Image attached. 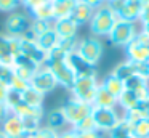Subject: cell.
I'll return each mask as SVG.
<instances>
[{
    "label": "cell",
    "mask_w": 149,
    "mask_h": 138,
    "mask_svg": "<svg viewBox=\"0 0 149 138\" xmlns=\"http://www.w3.org/2000/svg\"><path fill=\"white\" fill-rule=\"evenodd\" d=\"M119 16L111 10V6L106 2L93 11V16L90 19V29L95 35L103 37V35H109L112 31L114 24L117 22Z\"/></svg>",
    "instance_id": "1"
},
{
    "label": "cell",
    "mask_w": 149,
    "mask_h": 138,
    "mask_svg": "<svg viewBox=\"0 0 149 138\" xmlns=\"http://www.w3.org/2000/svg\"><path fill=\"white\" fill-rule=\"evenodd\" d=\"M98 87H100V83H98L96 77H77L71 88L72 98L93 106Z\"/></svg>",
    "instance_id": "2"
},
{
    "label": "cell",
    "mask_w": 149,
    "mask_h": 138,
    "mask_svg": "<svg viewBox=\"0 0 149 138\" xmlns=\"http://www.w3.org/2000/svg\"><path fill=\"white\" fill-rule=\"evenodd\" d=\"M61 111L66 117V122H68L71 127H74V125H77L82 119L88 117V116L91 114L93 106L87 104V103H82V101H79V99H75L71 96V98L61 106Z\"/></svg>",
    "instance_id": "3"
},
{
    "label": "cell",
    "mask_w": 149,
    "mask_h": 138,
    "mask_svg": "<svg viewBox=\"0 0 149 138\" xmlns=\"http://www.w3.org/2000/svg\"><path fill=\"white\" fill-rule=\"evenodd\" d=\"M75 53H77L85 63L95 66V64L100 61L101 55H103V43H101L98 39H95V37L82 39V40L77 42Z\"/></svg>",
    "instance_id": "4"
},
{
    "label": "cell",
    "mask_w": 149,
    "mask_h": 138,
    "mask_svg": "<svg viewBox=\"0 0 149 138\" xmlns=\"http://www.w3.org/2000/svg\"><path fill=\"white\" fill-rule=\"evenodd\" d=\"M91 117L95 120L96 130L101 132V133L103 132H111L122 119L117 114L116 108H96V106H93Z\"/></svg>",
    "instance_id": "5"
},
{
    "label": "cell",
    "mask_w": 149,
    "mask_h": 138,
    "mask_svg": "<svg viewBox=\"0 0 149 138\" xmlns=\"http://www.w3.org/2000/svg\"><path fill=\"white\" fill-rule=\"evenodd\" d=\"M128 61L133 63H141V61H149V37L143 31L136 34V37L125 47Z\"/></svg>",
    "instance_id": "6"
},
{
    "label": "cell",
    "mask_w": 149,
    "mask_h": 138,
    "mask_svg": "<svg viewBox=\"0 0 149 138\" xmlns=\"http://www.w3.org/2000/svg\"><path fill=\"white\" fill-rule=\"evenodd\" d=\"M136 27L133 21H125V19H117V22L114 24L111 34L107 35L109 40L116 45H122V47H127L133 39L136 37Z\"/></svg>",
    "instance_id": "7"
},
{
    "label": "cell",
    "mask_w": 149,
    "mask_h": 138,
    "mask_svg": "<svg viewBox=\"0 0 149 138\" xmlns=\"http://www.w3.org/2000/svg\"><path fill=\"white\" fill-rule=\"evenodd\" d=\"M29 85L34 87L36 90H39V92H42L43 95H47V93L53 92V90L56 88L58 82H56V79H55L52 71H50L45 64H42V66H39V69L36 71V74H34V77L31 79Z\"/></svg>",
    "instance_id": "8"
},
{
    "label": "cell",
    "mask_w": 149,
    "mask_h": 138,
    "mask_svg": "<svg viewBox=\"0 0 149 138\" xmlns=\"http://www.w3.org/2000/svg\"><path fill=\"white\" fill-rule=\"evenodd\" d=\"M31 21L24 13H10L5 21V29H7V35L11 37H23L26 31L29 29Z\"/></svg>",
    "instance_id": "9"
},
{
    "label": "cell",
    "mask_w": 149,
    "mask_h": 138,
    "mask_svg": "<svg viewBox=\"0 0 149 138\" xmlns=\"http://www.w3.org/2000/svg\"><path fill=\"white\" fill-rule=\"evenodd\" d=\"M66 63L72 69V72L75 74V77H96L95 66L85 63L75 51H72V53H69L66 56Z\"/></svg>",
    "instance_id": "10"
},
{
    "label": "cell",
    "mask_w": 149,
    "mask_h": 138,
    "mask_svg": "<svg viewBox=\"0 0 149 138\" xmlns=\"http://www.w3.org/2000/svg\"><path fill=\"white\" fill-rule=\"evenodd\" d=\"M53 31L59 37V40H68V39H75L79 31V24L72 18H63L53 21Z\"/></svg>",
    "instance_id": "11"
},
{
    "label": "cell",
    "mask_w": 149,
    "mask_h": 138,
    "mask_svg": "<svg viewBox=\"0 0 149 138\" xmlns=\"http://www.w3.org/2000/svg\"><path fill=\"white\" fill-rule=\"evenodd\" d=\"M19 42H21V55L31 58V60L36 61L39 66L45 64L47 55L43 53V51L40 50L39 47H37L36 42H34V40H29V39H26V37H19Z\"/></svg>",
    "instance_id": "12"
},
{
    "label": "cell",
    "mask_w": 149,
    "mask_h": 138,
    "mask_svg": "<svg viewBox=\"0 0 149 138\" xmlns=\"http://www.w3.org/2000/svg\"><path fill=\"white\" fill-rule=\"evenodd\" d=\"M143 10V2L141 0H123L122 6H120L119 13V19H125V21H133L139 19V15H141Z\"/></svg>",
    "instance_id": "13"
},
{
    "label": "cell",
    "mask_w": 149,
    "mask_h": 138,
    "mask_svg": "<svg viewBox=\"0 0 149 138\" xmlns=\"http://www.w3.org/2000/svg\"><path fill=\"white\" fill-rule=\"evenodd\" d=\"M0 130L3 132L8 138H15V137H18V135L24 133L23 119L15 116L13 112H8L7 117L2 120V128H0Z\"/></svg>",
    "instance_id": "14"
},
{
    "label": "cell",
    "mask_w": 149,
    "mask_h": 138,
    "mask_svg": "<svg viewBox=\"0 0 149 138\" xmlns=\"http://www.w3.org/2000/svg\"><path fill=\"white\" fill-rule=\"evenodd\" d=\"M93 11H95V10L91 8V6L85 5V3L80 2V0H77V2H75L74 10H72L71 18L74 19V21L77 22L79 26H82V24H87V22H90L91 16H93Z\"/></svg>",
    "instance_id": "15"
},
{
    "label": "cell",
    "mask_w": 149,
    "mask_h": 138,
    "mask_svg": "<svg viewBox=\"0 0 149 138\" xmlns=\"http://www.w3.org/2000/svg\"><path fill=\"white\" fill-rule=\"evenodd\" d=\"M36 43H37V47H39L43 53L48 55L50 51H53L56 47H58L59 37L56 35V32L53 31V29H50V31H47L45 34H42L39 39H37Z\"/></svg>",
    "instance_id": "16"
},
{
    "label": "cell",
    "mask_w": 149,
    "mask_h": 138,
    "mask_svg": "<svg viewBox=\"0 0 149 138\" xmlns=\"http://www.w3.org/2000/svg\"><path fill=\"white\" fill-rule=\"evenodd\" d=\"M29 13L32 16V19H39V21H55V10H53L52 0H47L45 3L36 6Z\"/></svg>",
    "instance_id": "17"
},
{
    "label": "cell",
    "mask_w": 149,
    "mask_h": 138,
    "mask_svg": "<svg viewBox=\"0 0 149 138\" xmlns=\"http://www.w3.org/2000/svg\"><path fill=\"white\" fill-rule=\"evenodd\" d=\"M116 104H117V98L114 95H111L100 83V87L96 90V95H95L93 106H96V108H116Z\"/></svg>",
    "instance_id": "18"
},
{
    "label": "cell",
    "mask_w": 149,
    "mask_h": 138,
    "mask_svg": "<svg viewBox=\"0 0 149 138\" xmlns=\"http://www.w3.org/2000/svg\"><path fill=\"white\" fill-rule=\"evenodd\" d=\"M10 112H13L15 116H18L19 119H26V117H37L42 120L43 119V109L42 108H32V106L26 104L21 101L18 106H15Z\"/></svg>",
    "instance_id": "19"
},
{
    "label": "cell",
    "mask_w": 149,
    "mask_h": 138,
    "mask_svg": "<svg viewBox=\"0 0 149 138\" xmlns=\"http://www.w3.org/2000/svg\"><path fill=\"white\" fill-rule=\"evenodd\" d=\"M68 125V122H66V117L64 114H63L61 108L58 109H53V111H50L48 114H47V125L45 127L52 128V130L55 132H63V128Z\"/></svg>",
    "instance_id": "20"
},
{
    "label": "cell",
    "mask_w": 149,
    "mask_h": 138,
    "mask_svg": "<svg viewBox=\"0 0 149 138\" xmlns=\"http://www.w3.org/2000/svg\"><path fill=\"white\" fill-rule=\"evenodd\" d=\"M77 0H56L53 2V10H55V19L71 18L72 10L75 6Z\"/></svg>",
    "instance_id": "21"
},
{
    "label": "cell",
    "mask_w": 149,
    "mask_h": 138,
    "mask_svg": "<svg viewBox=\"0 0 149 138\" xmlns=\"http://www.w3.org/2000/svg\"><path fill=\"white\" fill-rule=\"evenodd\" d=\"M101 85H103L111 95L116 96V98H119V96L123 93V90H125V82H122L120 79H117L114 74H109V76L101 82Z\"/></svg>",
    "instance_id": "22"
},
{
    "label": "cell",
    "mask_w": 149,
    "mask_h": 138,
    "mask_svg": "<svg viewBox=\"0 0 149 138\" xmlns=\"http://www.w3.org/2000/svg\"><path fill=\"white\" fill-rule=\"evenodd\" d=\"M43 98H45V95H43L42 92H39V90H36L34 87H31V85L27 87L26 92H23V103L32 106V108H42Z\"/></svg>",
    "instance_id": "23"
},
{
    "label": "cell",
    "mask_w": 149,
    "mask_h": 138,
    "mask_svg": "<svg viewBox=\"0 0 149 138\" xmlns=\"http://www.w3.org/2000/svg\"><path fill=\"white\" fill-rule=\"evenodd\" d=\"M111 138H135L133 137V125L127 122L125 119H120V122L109 132Z\"/></svg>",
    "instance_id": "24"
},
{
    "label": "cell",
    "mask_w": 149,
    "mask_h": 138,
    "mask_svg": "<svg viewBox=\"0 0 149 138\" xmlns=\"http://www.w3.org/2000/svg\"><path fill=\"white\" fill-rule=\"evenodd\" d=\"M117 104H120L123 108V111H130V109H135L139 106V101L136 98V95L130 90H123V93L117 98Z\"/></svg>",
    "instance_id": "25"
},
{
    "label": "cell",
    "mask_w": 149,
    "mask_h": 138,
    "mask_svg": "<svg viewBox=\"0 0 149 138\" xmlns=\"http://www.w3.org/2000/svg\"><path fill=\"white\" fill-rule=\"evenodd\" d=\"M0 61L5 66H15V58L10 55V48H8V35L0 34Z\"/></svg>",
    "instance_id": "26"
},
{
    "label": "cell",
    "mask_w": 149,
    "mask_h": 138,
    "mask_svg": "<svg viewBox=\"0 0 149 138\" xmlns=\"http://www.w3.org/2000/svg\"><path fill=\"white\" fill-rule=\"evenodd\" d=\"M53 29V21H39V19H32L29 26V32L36 37V40L42 34H45L47 31Z\"/></svg>",
    "instance_id": "27"
},
{
    "label": "cell",
    "mask_w": 149,
    "mask_h": 138,
    "mask_svg": "<svg viewBox=\"0 0 149 138\" xmlns=\"http://www.w3.org/2000/svg\"><path fill=\"white\" fill-rule=\"evenodd\" d=\"M112 74L117 77V79L122 80V82H125V80H128L132 76H135V74H133V66H132L130 61H125V63L117 64V67L112 71Z\"/></svg>",
    "instance_id": "28"
},
{
    "label": "cell",
    "mask_w": 149,
    "mask_h": 138,
    "mask_svg": "<svg viewBox=\"0 0 149 138\" xmlns=\"http://www.w3.org/2000/svg\"><path fill=\"white\" fill-rule=\"evenodd\" d=\"M123 119H125L127 122H130L132 125H135V124H138L139 120H143V119H148V114H146V111L141 106H138V108H135V109L127 111L125 116H123Z\"/></svg>",
    "instance_id": "29"
},
{
    "label": "cell",
    "mask_w": 149,
    "mask_h": 138,
    "mask_svg": "<svg viewBox=\"0 0 149 138\" xmlns=\"http://www.w3.org/2000/svg\"><path fill=\"white\" fill-rule=\"evenodd\" d=\"M133 137L135 138H149V119H143L133 125Z\"/></svg>",
    "instance_id": "30"
},
{
    "label": "cell",
    "mask_w": 149,
    "mask_h": 138,
    "mask_svg": "<svg viewBox=\"0 0 149 138\" xmlns=\"http://www.w3.org/2000/svg\"><path fill=\"white\" fill-rule=\"evenodd\" d=\"M130 63L133 66V74L149 82V61H141V63H133V61H130Z\"/></svg>",
    "instance_id": "31"
},
{
    "label": "cell",
    "mask_w": 149,
    "mask_h": 138,
    "mask_svg": "<svg viewBox=\"0 0 149 138\" xmlns=\"http://www.w3.org/2000/svg\"><path fill=\"white\" fill-rule=\"evenodd\" d=\"M72 128H74L77 133H84V132H93V130H96V125H95V120H93V117H91V114H90L88 117L82 119V120L79 122L77 125H74Z\"/></svg>",
    "instance_id": "32"
},
{
    "label": "cell",
    "mask_w": 149,
    "mask_h": 138,
    "mask_svg": "<svg viewBox=\"0 0 149 138\" xmlns=\"http://www.w3.org/2000/svg\"><path fill=\"white\" fill-rule=\"evenodd\" d=\"M21 101H23V93L15 92V90L10 88V92H8L7 96H5V104H7L8 111H11V109H13L15 106H18Z\"/></svg>",
    "instance_id": "33"
},
{
    "label": "cell",
    "mask_w": 149,
    "mask_h": 138,
    "mask_svg": "<svg viewBox=\"0 0 149 138\" xmlns=\"http://www.w3.org/2000/svg\"><path fill=\"white\" fill-rule=\"evenodd\" d=\"M144 85H148V80L141 79L138 76H132L128 80H125V90H130V92H135V90L141 88Z\"/></svg>",
    "instance_id": "34"
},
{
    "label": "cell",
    "mask_w": 149,
    "mask_h": 138,
    "mask_svg": "<svg viewBox=\"0 0 149 138\" xmlns=\"http://www.w3.org/2000/svg\"><path fill=\"white\" fill-rule=\"evenodd\" d=\"M40 119H37V117H26V119H23V127H24V132H27V133H31L32 135L34 132H37L42 125H40Z\"/></svg>",
    "instance_id": "35"
},
{
    "label": "cell",
    "mask_w": 149,
    "mask_h": 138,
    "mask_svg": "<svg viewBox=\"0 0 149 138\" xmlns=\"http://www.w3.org/2000/svg\"><path fill=\"white\" fill-rule=\"evenodd\" d=\"M59 133L55 130H52V128L48 127H40L37 132H34L32 135H31V138H58Z\"/></svg>",
    "instance_id": "36"
},
{
    "label": "cell",
    "mask_w": 149,
    "mask_h": 138,
    "mask_svg": "<svg viewBox=\"0 0 149 138\" xmlns=\"http://www.w3.org/2000/svg\"><path fill=\"white\" fill-rule=\"evenodd\" d=\"M27 87H29V82H26L24 79H21V77H18V76H15L10 82V88L15 90V92H19V93L26 92Z\"/></svg>",
    "instance_id": "37"
},
{
    "label": "cell",
    "mask_w": 149,
    "mask_h": 138,
    "mask_svg": "<svg viewBox=\"0 0 149 138\" xmlns=\"http://www.w3.org/2000/svg\"><path fill=\"white\" fill-rule=\"evenodd\" d=\"M13 77H15L13 67L5 66V64H0V80H2V82H7L8 85H10V82H11Z\"/></svg>",
    "instance_id": "38"
},
{
    "label": "cell",
    "mask_w": 149,
    "mask_h": 138,
    "mask_svg": "<svg viewBox=\"0 0 149 138\" xmlns=\"http://www.w3.org/2000/svg\"><path fill=\"white\" fill-rule=\"evenodd\" d=\"M21 5V0H0V11L13 13L16 6Z\"/></svg>",
    "instance_id": "39"
},
{
    "label": "cell",
    "mask_w": 149,
    "mask_h": 138,
    "mask_svg": "<svg viewBox=\"0 0 149 138\" xmlns=\"http://www.w3.org/2000/svg\"><path fill=\"white\" fill-rule=\"evenodd\" d=\"M47 0H21V5L24 6L26 10H34L36 6H39V5H42V3H45Z\"/></svg>",
    "instance_id": "40"
},
{
    "label": "cell",
    "mask_w": 149,
    "mask_h": 138,
    "mask_svg": "<svg viewBox=\"0 0 149 138\" xmlns=\"http://www.w3.org/2000/svg\"><path fill=\"white\" fill-rule=\"evenodd\" d=\"M139 19H141L143 24H149V3H143V10H141V15H139Z\"/></svg>",
    "instance_id": "41"
},
{
    "label": "cell",
    "mask_w": 149,
    "mask_h": 138,
    "mask_svg": "<svg viewBox=\"0 0 149 138\" xmlns=\"http://www.w3.org/2000/svg\"><path fill=\"white\" fill-rule=\"evenodd\" d=\"M58 138H79V133L74 130V128H69V130L59 132V137Z\"/></svg>",
    "instance_id": "42"
},
{
    "label": "cell",
    "mask_w": 149,
    "mask_h": 138,
    "mask_svg": "<svg viewBox=\"0 0 149 138\" xmlns=\"http://www.w3.org/2000/svg\"><path fill=\"white\" fill-rule=\"evenodd\" d=\"M79 138H103V133L98 130L93 132H84V133H79Z\"/></svg>",
    "instance_id": "43"
},
{
    "label": "cell",
    "mask_w": 149,
    "mask_h": 138,
    "mask_svg": "<svg viewBox=\"0 0 149 138\" xmlns=\"http://www.w3.org/2000/svg\"><path fill=\"white\" fill-rule=\"evenodd\" d=\"M8 92H10V85L7 82L0 80V101H5V96H7Z\"/></svg>",
    "instance_id": "44"
},
{
    "label": "cell",
    "mask_w": 149,
    "mask_h": 138,
    "mask_svg": "<svg viewBox=\"0 0 149 138\" xmlns=\"http://www.w3.org/2000/svg\"><path fill=\"white\" fill-rule=\"evenodd\" d=\"M80 2H84L85 5H88V6H91L93 10H96V8H100L101 5H103V0H80Z\"/></svg>",
    "instance_id": "45"
},
{
    "label": "cell",
    "mask_w": 149,
    "mask_h": 138,
    "mask_svg": "<svg viewBox=\"0 0 149 138\" xmlns=\"http://www.w3.org/2000/svg\"><path fill=\"white\" fill-rule=\"evenodd\" d=\"M8 108H7V104H5V101H0V122L3 120L5 117H7V114H8Z\"/></svg>",
    "instance_id": "46"
},
{
    "label": "cell",
    "mask_w": 149,
    "mask_h": 138,
    "mask_svg": "<svg viewBox=\"0 0 149 138\" xmlns=\"http://www.w3.org/2000/svg\"><path fill=\"white\" fill-rule=\"evenodd\" d=\"M141 31H143V32H144V34L149 37V24H143V29H141Z\"/></svg>",
    "instance_id": "47"
},
{
    "label": "cell",
    "mask_w": 149,
    "mask_h": 138,
    "mask_svg": "<svg viewBox=\"0 0 149 138\" xmlns=\"http://www.w3.org/2000/svg\"><path fill=\"white\" fill-rule=\"evenodd\" d=\"M15 138H31V133H27V132H24V133L18 135V137H15Z\"/></svg>",
    "instance_id": "48"
},
{
    "label": "cell",
    "mask_w": 149,
    "mask_h": 138,
    "mask_svg": "<svg viewBox=\"0 0 149 138\" xmlns=\"http://www.w3.org/2000/svg\"><path fill=\"white\" fill-rule=\"evenodd\" d=\"M0 138H8V137H7V135H5L2 130H0Z\"/></svg>",
    "instance_id": "49"
},
{
    "label": "cell",
    "mask_w": 149,
    "mask_h": 138,
    "mask_svg": "<svg viewBox=\"0 0 149 138\" xmlns=\"http://www.w3.org/2000/svg\"><path fill=\"white\" fill-rule=\"evenodd\" d=\"M141 2H143V3H149V0H141Z\"/></svg>",
    "instance_id": "50"
},
{
    "label": "cell",
    "mask_w": 149,
    "mask_h": 138,
    "mask_svg": "<svg viewBox=\"0 0 149 138\" xmlns=\"http://www.w3.org/2000/svg\"><path fill=\"white\" fill-rule=\"evenodd\" d=\"M103 2H111V0H103Z\"/></svg>",
    "instance_id": "51"
},
{
    "label": "cell",
    "mask_w": 149,
    "mask_h": 138,
    "mask_svg": "<svg viewBox=\"0 0 149 138\" xmlns=\"http://www.w3.org/2000/svg\"><path fill=\"white\" fill-rule=\"evenodd\" d=\"M52 2H56V0H52Z\"/></svg>",
    "instance_id": "52"
},
{
    "label": "cell",
    "mask_w": 149,
    "mask_h": 138,
    "mask_svg": "<svg viewBox=\"0 0 149 138\" xmlns=\"http://www.w3.org/2000/svg\"><path fill=\"white\" fill-rule=\"evenodd\" d=\"M0 64H2V61H0Z\"/></svg>",
    "instance_id": "53"
}]
</instances>
